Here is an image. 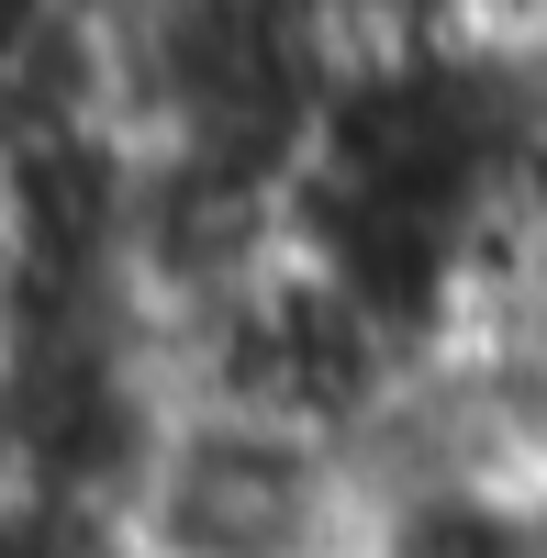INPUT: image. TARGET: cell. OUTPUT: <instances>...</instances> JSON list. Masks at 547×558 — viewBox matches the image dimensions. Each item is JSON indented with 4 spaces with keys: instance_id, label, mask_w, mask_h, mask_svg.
<instances>
[{
    "instance_id": "obj_2",
    "label": "cell",
    "mask_w": 547,
    "mask_h": 558,
    "mask_svg": "<svg viewBox=\"0 0 547 558\" xmlns=\"http://www.w3.org/2000/svg\"><path fill=\"white\" fill-rule=\"evenodd\" d=\"M414 368L425 357L402 347L369 302H347L302 246H280L257 279H235L223 302L168 324V380L191 402H235V413H268V425L336 436L347 458L402 402Z\"/></svg>"
},
{
    "instance_id": "obj_1",
    "label": "cell",
    "mask_w": 547,
    "mask_h": 558,
    "mask_svg": "<svg viewBox=\"0 0 547 558\" xmlns=\"http://www.w3.org/2000/svg\"><path fill=\"white\" fill-rule=\"evenodd\" d=\"M123 536L134 558H357L369 547V481L336 436L179 391L146 470H134Z\"/></svg>"
}]
</instances>
